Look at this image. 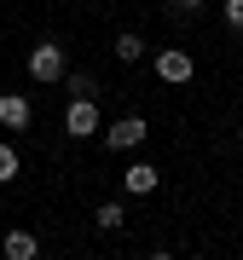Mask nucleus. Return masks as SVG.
Here are the masks:
<instances>
[{
    "mask_svg": "<svg viewBox=\"0 0 243 260\" xmlns=\"http://www.w3.org/2000/svg\"><path fill=\"white\" fill-rule=\"evenodd\" d=\"M122 220H128V214H122V203H99V208H93V225H99V232H116Z\"/></svg>",
    "mask_w": 243,
    "mask_h": 260,
    "instance_id": "6e6552de",
    "label": "nucleus"
},
{
    "mask_svg": "<svg viewBox=\"0 0 243 260\" xmlns=\"http://www.w3.org/2000/svg\"><path fill=\"white\" fill-rule=\"evenodd\" d=\"M0 254H6V260H35V254H41V237L18 225V232H6V243H0Z\"/></svg>",
    "mask_w": 243,
    "mask_h": 260,
    "instance_id": "0eeeda50",
    "label": "nucleus"
},
{
    "mask_svg": "<svg viewBox=\"0 0 243 260\" xmlns=\"http://www.w3.org/2000/svg\"><path fill=\"white\" fill-rule=\"evenodd\" d=\"M64 81H70V99L75 93H81V99H99V81H93V75H64Z\"/></svg>",
    "mask_w": 243,
    "mask_h": 260,
    "instance_id": "9b49d317",
    "label": "nucleus"
},
{
    "mask_svg": "<svg viewBox=\"0 0 243 260\" xmlns=\"http://www.w3.org/2000/svg\"><path fill=\"white\" fill-rule=\"evenodd\" d=\"M116 58H122V64H139V58H145V41L139 35H116Z\"/></svg>",
    "mask_w": 243,
    "mask_h": 260,
    "instance_id": "1a4fd4ad",
    "label": "nucleus"
},
{
    "mask_svg": "<svg viewBox=\"0 0 243 260\" xmlns=\"http://www.w3.org/2000/svg\"><path fill=\"white\" fill-rule=\"evenodd\" d=\"M64 75H70V58H64L58 41H41L29 52V81H64Z\"/></svg>",
    "mask_w": 243,
    "mask_h": 260,
    "instance_id": "f257e3e1",
    "label": "nucleus"
},
{
    "mask_svg": "<svg viewBox=\"0 0 243 260\" xmlns=\"http://www.w3.org/2000/svg\"><path fill=\"white\" fill-rule=\"evenodd\" d=\"M197 75V64H191V52H179V47H162L157 52V81H168V87H179V81H191Z\"/></svg>",
    "mask_w": 243,
    "mask_h": 260,
    "instance_id": "20e7f679",
    "label": "nucleus"
},
{
    "mask_svg": "<svg viewBox=\"0 0 243 260\" xmlns=\"http://www.w3.org/2000/svg\"><path fill=\"white\" fill-rule=\"evenodd\" d=\"M226 29H232V35H243V0H226Z\"/></svg>",
    "mask_w": 243,
    "mask_h": 260,
    "instance_id": "f8f14e48",
    "label": "nucleus"
},
{
    "mask_svg": "<svg viewBox=\"0 0 243 260\" xmlns=\"http://www.w3.org/2000/svg\"><path fill=\"white\" fill-rule=\"evenodd\" d=\"M18 150H12V145H0V185H12V179H18Z\"/></svg>",
    "mask_w": 243,
    "mask_h": 260,
    "instance_id": "9d476101",
    "label": "nucleus"
},
{
    "mask_svg": "<svg viewBox=\"0 0 243 260\" xmlns=\"http://www.w3.org/2000/svg\"><path fill=\"white\" fill-rule=\"evenodd\" d=\"M157 185H162V168H157V162H128V168H122V191L150 197Z\"/></svg>",
    "mask_w": 243,
    "mask_h": 260,
    "instance_id": "39448f33",
    "label": "nucleus"
},
{
    "mask_svg": "<svg viewBox=\"0 0 243 260\" xmlns=\"http://www.w3.org/2000/svg\"><path fill=\"white\" fill-rule=\"evenodd\" d=\"M64 133H70V139H93V133H104L99 127V99H81V93H75L70 110H64Z\"/></svg>",
    "mask_w": 243,
    "mask_h": 260,
    "instance_id": "f03ea898",
    "label": "nucleus"
},
{
    "mask_svg": "<svg viewBox=\"0 0 243 260\" xmlns=\"http://www.w3.org/2000/svg\"><path fill=\"white\" fill-rule=\"evenodd\" d=\"M168 6H186V12H191V6H203V0H168Z\"/></svg>",
    "mask_w": 243,
    "mask_h": 260,
    "instance_id": "ddd939ff",
    "label": "nucleus"
},
{
    "mask_svg": "<svg viewBox=\"0 0 243 260\" xmlns=\"http://www.w3.org/2000/svg\"><path fill=\"white\" fill-rule=\"evenodd\" d=\"M145 133H150V127H145V116H122V121H110V127H104V145L122 156V150L145 145Z\"/></svg>",
    "mask_w": 243,
    "mask_h": 260,
    "instance_id": "7ed1b4c3",
    "label": "nucleus"
},
{
    "mask_svg": "<svg viewBox=\"0 0 243 260\" xmlns=\"http://www.w3.org/2000/svg\"><path fill=\"white\" fill-rule=\"evenodd\" d=\"M0 127H6V133H23L29 127V99L23 93H0Z\"/></svg>",
    "mask_w": 243,
    "mask_h": 260,
    "instance_id": "423d86ee",
    "label": "nucleus"
}]
</instances>
